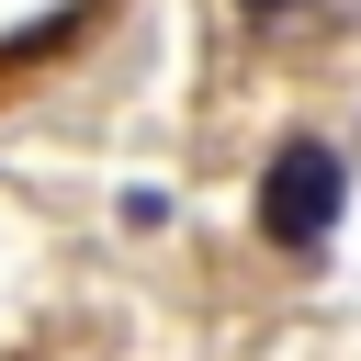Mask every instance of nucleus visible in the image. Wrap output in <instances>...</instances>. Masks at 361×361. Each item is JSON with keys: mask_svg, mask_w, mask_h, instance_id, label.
Here are the masks:
<instances>
[{"mask_svg": "<svg viewBox=\"0 0 361 361\" xmlns=\"http://www.w3.org/2000/svg\"><path fill=\"white\" fill-rule=\"evenodd\" d=\"M338 203H350V158H338L327 135L271 147V169H259V237H271V248H327Z\"/></svg>", "mask_w": 361, "mask_h": 361, "instance_id": "nucleus-1", "label": "nucleus"}, {"mask_svg": "<svg viewBox=\"0 0 361 361\" xmlns=\"http://www.w3.org/2000/svg\"><path fill=\"white\" fill-rule=\"evenodd\" d=\"M237 11H259V23H282V11H305V0H237Z\"/></svg>", "mask_w": 361, "mask_h": 361, "instance_id": "nucleus-2", "label": "nucleus"}]
</instances>
